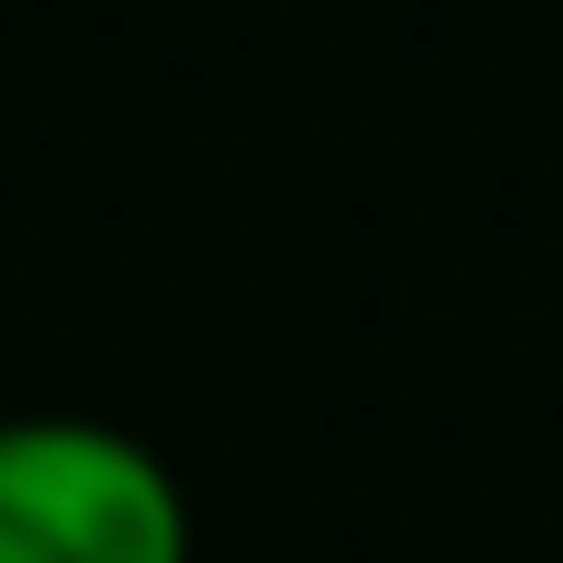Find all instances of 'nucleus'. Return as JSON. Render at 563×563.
<instances>
[{
  "label": "nucleus",
  "mask_w": 563,
  "mask_h": 563,
  "mask_svg": "<svg viewBox=\"0 0 563 563\" xmlns=\"http://www.w3.org/2000/svg\"><path fill=\"white\" fill-rule=\"evenodd\" d=\"M0 563H188V485L109 416H0Z\"/></svg>",
  "instance_id": "nucleus-1"
},
{
  "label": "nucleus",
  "mask_w": 563,
  "mask_h": 563,
  "mask_svg": "<svg viewBox=\"0 0 563 563\" xmlns=\"http://www.w3.org/2000/svg\"><path fill=\"white\" fill-rule=\"evenodd\" d=\"M0 416H10V406H0Z\"/></svg>",
  "instance_id": "nucleus-2"
}]
</instances>
